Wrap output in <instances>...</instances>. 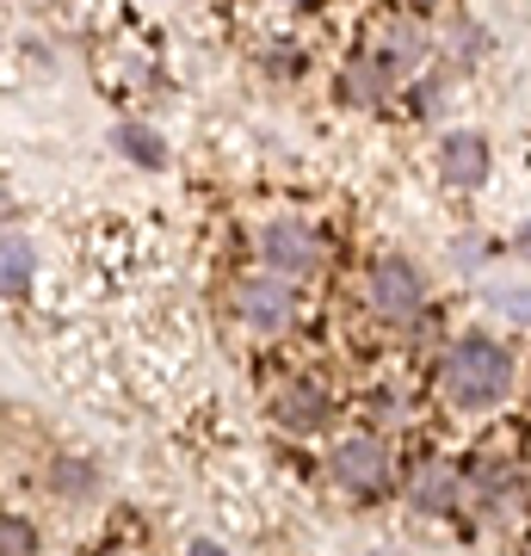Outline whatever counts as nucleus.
Here are the masks:
<instances>
[{
	"instance_id": "obj_5",
	"label": "nucleus",
	"mask_w": 531,
	"mask_h": 556,
	"mask_svg": "<svg viewBox=\"0 0 531 556\" xmlns=\"http://www.w3.org/2000/svg\"><path fill=\"white\" fill-rule=\"evenodd\" d=\"M328 477L340 489H353V495H377V489H390V445L377 433H353L340 439L334 452H328Z\"/></svg>"
},
{
	"instance_id": "obj_12",
	"label": "nucleus",
	"mask_w": 531,
	"mask_h": 556,
	"mask_svg": "<svg viewBox=\"0 0 531 556\" xmlns=\"http://www.w3.org/2000/svg\"><path fill=\"white\" fill-rule=\"evenodd\" d=\"M427 50H433V43H427V31H420L414 20H395L390 38H383V62H390L395 75H420Z\"/></svg>"
},
{
	"instance_id": "obj_17",
	"label": "nucleus",
	"mask_w": 531,
	"mask_h": 556,
	"mask_svg": "<svg viewBox=\"0 0 531 556\" xmlns=\"http://www.w3.org/2000/svg\"><path fill=\"white\" fill-rule=\"evenodd\" d=\"M452 260H457V266H464V273H476V266H482V260H489V241L464 236V241H457V248H452Z\"/></svg>"
},
{
	"instance_id": "obj_1",
	"label": "nucleus",
	"mask_w": 531,
	"mask_h": 556,
	"mask_svg": "<svg viewBox=\"0 0 531 556\" xmlns=\"http://www.w3.org/2000/svg\"><path fill=\"white\" fill-rule=\"evenodd\" d=\"M439 390L464 415H489L513 396V353L494 334H457L439 353Z\"/></svg>"
},
{
	"instance_id": "obj_2",
	"label": "nucleus",
	"mask_w": 531,
	"mask_h": 556,
	"mask_svg": "<svg viewBox=\"0 0 531 556\" xmlns=\"http://www.w3.org/2000/svg\"><path fill=\"white\" fill-rule=\"evenodd\" d=\"M365 303H371L377 321L408 328V321L427 316V273H420L408 254H383L371 273H365Z\"/></svg>"
},
{
	"instance_id": "obj_13",
	"label": "nucleus",
	"mask_w": 531,
	"mask_h": 556,
	"mask_svg": "<svg viewBox=\"0 0 531 556\" xmlns=\"http://www.w3.org/2000/svg\"><path fill=\"white\" fill-rule=\"evenodd\" d=\"M489 56V31L476 20H452V31H445V62L452 68H470V62Z\"/></svg>"
},
{
	"instance_id": "obj_8",
	"label": "nucleus",
	"mask_w": 531,
	"mask_h": 556,
	"mask_svg": "<svg viewBox=\"0 0 531 556\" xmlns=\"http://www.w3.org/2000/svg\"><path fill=\"white\" fill-rule=\"evenodd\" d=\"M273 420L285 433H321L328 427V396L315 383H285L273 396Z\"/></svg>"
},
{
	"instance_id": "obj_11",
	"label": "nucleus",
	"mask_w": 531,
	"mask_h": 556,
	"mask_svg": "<svg viewBox=\"0 0 531 556\" xmlns=\"http://www.w3.org/2000/svg\"><path fill=\"white\" fill-rule=\"evenodd\" d=\"M112 149H118L130 167H161V161H167V142H161V130H155V124H142V118L112 124Z\"/></svg>"
},
{
	"instance_id": "obj_14",
	"label": "nucleus",
	"mask_w": 531,
	"mask_h": 556,
	"mask_svg": "<svg viewBox=\"0 0 531 556\" xmlns=\"http://www.w3.org/2000/svg\"><path fill=\"white\" fill-rule=\"evenodd\" d=\"M50 489H56L62 501H87L99 489V470L87 464V457H62L56 470H50Z\"/></svg>"
},
{
	"instance_id": "obj_10",
	"label": "nucleus",
	"mask_w": 531,
	"mask_h": 556,
	"mask_svg": "<svg viewBox=\"0 0 531 556\" xmlns=\"http://www.w3.org/2000/svg\"><path fill=\"white\" fill-rule=\"evenodd\" d=\"M390 87H395V68H390L383 56H365V62H353V68L340 75V100L383 105V100H390Z\"/></svg>"
},
{
	"instance_id": "obj_16",
	"label": "nucleus",
	"mask_w": 531,
	"mask_h": 556,
	"mask_svg": "<svg viewBox=\"0 0 531 556\" xmlns=\"http://www.w3.org/2000/svg\"><path fill=\"white\" fill-rule=\"evenodd\" d=\"M0 556H38V532L25 519H0Z\"/></svg>"
},
{
	"instance_id": "obj_21",
	"label": "nucleus",
	"mask_w": 531,
	"mask_h": 556,
	"mask_svg": "<svg viewBox=\"0 0 531 556\" xmlns=\"http://www.w3.org/2000/svg\"><path fill=\"white\" fill-rule=\"evenodd\" d=\"M377 556H390V551H377Z\"/></svg>"
},
{
	"instance_id": "obj_3",
	"label": "nucleus",
	"mask_w": 531,
	"mask_h": 556,
	"mask_svg": "<svg viewBox=\"0 0 531 556\" xmlns=\"http://www.w3.org/2000/svg\"><path fill=\"white\" fill-rule=\"evenodd\" d=\"M254 254H260V266H266V273L291 278V285H296V278L309 285V278L328 266V248H321V236H315L303 217H273V223H260Z\"/></svg>"
},
{
	"instance_id": "obj_19",
	"label": "nucleus",
	"mask_w": 531,
	"mask_h": 556,
	"mask_svg": "<svg viewBox=\"0 0 531 556\" xmlns=\"http://www.w3.org/2000/svg\"><path fill=\"white\" fill-rule=\"evenodd\" d=\"M513 254H519V260H531V223L519 229V236H513Z\"/></svg>"
},
{
	"instance_id": "obj_6",
	"label": "nucleus",
	"mask_w": 531,
	"mask_h": 556,
	"mask_svg": "<svg viewBox=\"0 0 531 556\" xmlns=\"http://www.w3.org/2000/svg\"><path fill=\"white\" fill-rule=\"evenodd\" d=\"M494 174V149L482 130H445L439 142V179L452 186V192H476V186H489Z\"/></svg>"
},
{
	"instance_id": "obj_15",
	"label": "nucleus",
	"mask_w": 531,
	"mask_h": 556,
	"mask_svg": "<svg viewBox=\"0 0 531 556\" xmlns=\"http://www.w3.org/2000/svg\"><path fill=\"white\" fill-rule=\"evenodd\" d=\"M489 309L507 316V321H519V328H531V285H501V291L489 298Z\"/></svg>"
},
{
	"instance_id": "obj_7",
	"label": "nucleus",
	"mask_w": 531,
	"mask_h": 556,
	"mask_svg": "<svg viewBox=\"0 0 531 556\" xmlns=\"http://www.w3.org/2000/svg\"><path fill=\"white\" fill-rule=\"evenodd\" d=\"M402 495H408L414 514H452L457 495H464V482H457V470L445 464V457H427V464H414L408 470Z\"/></svg>"
},
{
	"instance_id": "obj_18",
	"label": "nucleus",
	"mask_w": 531,
	"mask_h": 556,
	"mask_svg": "<svg viewBox=\"0 0 531 556\" xmlns=\"http://www.w3.org/2000/svg\"><path fill=\"white\" fill-rule=\"evenodd\" d=\"M186 556H229V551H223V544H211V538H192V544H186Z\"/></svg>"
},
{
	"instance_id": "obj_9",
	"label": "nucleus",
	"mask_w": 531,
	"mask_h": 556,
	"mask_svg": "<svg viewBox=\"0 0 531 556\" xmlns=\"http://www.w3.org/2000/svg\"><path fill=\"white\" fill-rule=\"evenodd\" d=\"M38 278V248L20 229H0V298H25Z\"/></svg>"
},
{
	"instance_id": "obj_20",
	"label": "nucleus",
	"mask_w": 531,
	"mask_h": 556,
	"mask_svg": "<svg viewBox=\"0 0 531 556\" xmlns=\"http://www.w3.org/2000/svg\"><path fill=\"white\" fill-rule=\"evenodd\" d=\"M402 7H433V0H402Z\"/></svg>"
},
{
	"instance_id": "obj_4",
	"label": "nucleus",
	"mask_w": 531,
	"mask_h": 556,
	"mask_svg": "<svg viewBox=\"0 0 531 556\" xmlns=\"http://www.w3.org/2000/svg\"><path fill=\"white\" fill-rule=\"evenodd\" d=\"M236 321L248 328V334H260V340L285 334V328L296 321V285L291 278H278V273L241 278L236 285Z\"/></svg>"
}]
</instances>
